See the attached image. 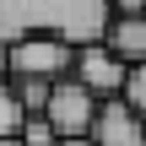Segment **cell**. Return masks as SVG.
<instances>
[{"mask_svg": "<svg viewBox=\"0 0 146 146\" xmlns=\"http://www.w3.org/2000/svg\"><path fill=\"white\" fill-rule=\"evenodd\" d=\"M114 22V0H0V43L22 38H65L76 49L103 43Z\"/></svg>", "mask_w": 146, "mask_h": 146, "instance_id": "6da1fadb", "label": "cell"}, {"mask_svg": "<svg viewBox=\"0 0 146 146\" xmlns=\"http://www.w3.org/2000/svg\"><path fill=\"white\" fill-rule=\"evenodd\" d=\"M49 125L60 130V141H92V130H98V114H103V98H92L76 76H65V81H54V92H49Z\"/></svg>", "mask_w": 146, "mask_h": 146, "instance_id": "7a4b0ae2", "label": "cell"}, {"mask_svg": "<svg viewBox=\"0 0 146 146\" xmlns=\"http://www.w3.org/2000/svg\"><path fill=\"white\" fill-rule=\"evenodd\" d=\"M76 70V43L65 38H22L11 43V81L27 76V81H65Z\"/></svg>", "mask_w": 146, "mask_h": 146, "instance_id": "3957f363", "label": "cell"}, {"mask_svg": "<svg viewBox=\"0 0 146 146\" xmlns=\"http://www.w3.org/2000/svg\"><path fill=\"white\" fill-rule=\"evenodd\" d=\"M92 98H103V103H114V98H125V87H130V65L108 49V43H87V49H76V70H70Z\"/></svg>", "mask_w": 146, "mask_h": 146, "instance_id": "277c9868", "label": "cell"}, {"mask_svg": "<svg viewBox=\"0 0 146 146\" xmlns=\"http://www.w3.org/2000/svg\"><path fill=\"white\" fill-rule=\"evenodd\" d=\"M92 141L98 146H146V119L125 103V98H114V103H103Z\"/></svg>", "mask_w": 146, "mask_h": 146, "instance_id": "5b68a950", "label": "cell"}, {"mask_svg": "<svg viewBox=\"0 0 146 146\" xmlns=\"http://www.w3.org/2000/svg\"><path fill=\"white\" fill-rule=\"evenodd\" d=\"M103 43H108L130 70H141V65H146V11H135V16H114Z\"/></svg>", "mask_w": 146, "mask_h": 146, "instance_id": "8992f818", "label": "cell"}, {"mask_svg": "<svg viewBox=\"0 0 146 146\" xmlns=\"http://www.w3.org/2000/svg\"><path fill=\"white\" fill-rule=\"evenodd\" d=\"M11 92H16L22 114H43V108H49V92H54V81H27V76H16V81H11Z\"/></svg>", "mask_w": 146, "mask_h": 146, "instance_id": "52a82bcc", "label": "cell"}, {"mask_svg": "<svg viewBox=\"0 0 146 146\" xmlns=\"http://www.w3.org/2000/svg\"><path fill=\"white\" fill-rule=\"evenodd\" d=\"M22 125H27V114H22L11 81H0V141H5V135H22Z\"/></svg>", "mask_w": 146, "mask_h": 146, "instance_id": "ba28073f", "label": "cell"}, {"mask_svg": "<svg viewBox=\"0 0 146 146\" xmlns=\"http://www.w3.org/2000/svg\"><path fill=\"white\" fill-rule=\"evenodd\" d=\"M22 146H60V130L49 125V114H27V125H22Z\"/></svg>", "mask_w": 146, "mask_h": 146, "instance_id": "9c48e42d", "label": "cell"}, {"mask_svg": "<svg viewBox=\"0 0 146 146\" xmlns=\"http://www.w3.org/2000/svg\"><path fill=\"white\" fill-rule=\"evenodd\" d=\"M125 103H130V108H135V114L146 119V65H141V70H130V87H125Z\"/></svg>", "mask_w": 146, "mask_h": 146, "instance_id": "30bf717a", "label": "cell"}, {"mask_svg": "<svg viewBox=\"0 0 146 146\" xmlns=\"http://www.w3.org/2000/svg\"><path fill=\"white\" fill-rule=\"evenodd\" d=\"M135 11H146V0H114V16H135Z\"/></svg>", "mask_w": 146, "mask_h": 146, "instance_id": "8fae6325", "label": "cell"}, {"mask_svg": "<svg viewBox=\"0 0 146 146\" xmlns=\"http://www.w3.org/2000/svg\"><path fill=\"white\" fill-rule=\"evenodd\" d=\"M0 81H11V49L0 43Z\"/></svg>", "mask_w": 146, "mask_h": 146, "instance_id": "7c38bea8", "label": "cell"}, {"mask_svg": "<svg viewBox=\"0 0 146 146\" xmlns=\"http://www.w3.org/2000/svg\"><path fill=\"white\" fill-rule=\"evenodd\" d=\"M0 146H22V135H5V141H0Z\"/></svg>", "mask_w": 146, "mask_h": 146, "instance_id": "4fadbf2b", "label": "cell"}, {"mask_svg": "<svg viewBox=\"0 0 146 146\" xmlns=\"http://www.w3.org/2000/svg\"><path fill=\"white\" fill-rule=\"evenodd\" d=\"M60 146H98V141H60Z\"/></svg>", "mask_w": 146, "mask_h": 146, "instance_id": "5bb4252c", "label": "cell"}]
</instances>
